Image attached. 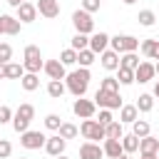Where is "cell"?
<instances>
[{"mask_svg": "<svg viewBox=\"0 0 159 159\" xmlns=\"http://www.w3.org/2000/svg\"><path fill=\"white\" fill-rule=\"evenodd\" d=\"M102 152H104V157H109V159H117V157H122V154H124V149H122V142H119V139H104Z\"/></svg>", "mask_w": 159, "mask_h": 159, "instance_id": "21", "label": "cell"}, {"mask_svg": "<svg viewBox=\"0 0 159 159\" xmlns=\"http://www.w3.org/2000/svg\"><path fill=\"white\" fill-rule=\"evenodd\" d=\"M94 104L99 109H119L124 102L119 97V92H104V89H97L94 92Z\"/></svg>", "mask_w": 159, "mask_h": 159, "instance_id": "6", "label": "cell"}, {"mask_svg": "<svg viewBox=\"0 0 159 159\" xmlns=\"http://www.w3.org/2000/svg\"><path fill=\"white\" fill-rule=\"evenodd\" d=\"M60 124H62V117H60V114H55V112H52V114H47V117H45V127H47L50 132H57V129H60Z\"/></svg>", "mask_w": 159, "mask_h": 159, "instance_id": "38", "label": "cell"}, {"mask_svg": "<svg viewBox=\"0 0 159 159\" xmlns=\"http://www.w3.org/2000/svg\"><path fill=\"white\" fill-rule=\"evenodd\" d=\"M99 7H102V0H82V10H84V12H89V15H92V12H97Z\"/></svg>", "mask_w": 159, "mask_h": 159, "instance_id": "40", "label": "cell"}, {"mask_svg": "<svg viewBox=\"0 0 159 159\" xmlns=\"http://www.w3.org/2000/svg\"><path fill=\"white\" fill-rule=\"evenodd\" d=\"M42 72H45L50 80H60V82H65V77H67V67H65L60 60H45Z\"/></svg>", "mask_w": 159, "mask_h": 159, "instance_id": "10", "label": "cell"}, {"mask_svg": "<svg viewBox=\"0 0 159 159\" xmlns=\"http://www.w3.org/2000/svg\"><path fill=\"white\" fill-rule=\"evenodd\" d=\"M154 72H157V75H159V62H157V65H154Z\"/></svg>", "mask_w": 159, "mask_h": 159, "instance_id": "50", "label": "cell"}, {"mask_svg": "<svg viewBox=\"0 0 159 159\" xmlns=\"http://www.w3.org/2000/svg\"><path fill=\"white\" fill-rule=\"evenodd\" d=\"M20 87H22L25 92H35V89L40 87V75L25 72V75H22V80H20Z\"/></svg>", "mask_w": 159, "mask_h": 159, "instance_id": "24", "label": "cell"}, {"mask_svg": "<svg viewBox=\"0 0 159 159\" xmlns=\"http://www.w3.org/2000/svg\"><path fill=\"white\" fill-rule=\"evenodd\" d=\"M119 142H122L124 154H134V152H139V137H134V134H124Z\"/></svg>", "mask_w": 159, "mask_h": 159, "instance_id": "27", "label": "cell"}, {"mask_svg": "<svg viewBox=\"0 0 159 159\" xmlns=\"http://www.w3.org/2000/svg\"><path fill=\"white\" fill-rule=\"evenodd\" d=\"M80 134H82L87 142H97V144H99V139H104V127H102L97 119H82Z\"/></svg>", "mask_w": 159, "mask_h": 159, "instance_id": "7", "label": "cell"}, {"mask_svg": "<svg viewBox=\"0 0 159 159\" xmlns=\"http://www.w3.org/2000/svg\"><path fill=\"white\" fill-rule=\"evenodd\" d=\"M22 2H30V0H22Z\"/></svg>", "mask_w": 159, "mask_h": 159, "instance_id": "54", "label": "cell"}, {"mask_svg": "<svg viewBox=\"0 0 159 159\" xmlns=\"http://www.w3.org/2000/svg\"><path fill=\"white\" fill-rule=\"evenodd\" d=\"M104 152L97 142H82L80 144V159H102Z\"/></svg>", "mask_w": 159, "mask_h": 159, "instance_id": "16", "label": "cell"}, {"mask_svg": "<svg viewBox=\"0 0 159 159\" xmlns=\"http://www.w3.org/2000/svg\"><path fill=\"white\" fill-rule=\"evenodd\" d=\"M89 80H92L89 70H87V67H77V70L67 72V77H65V87H67L70 94H75V97H84V94H87V87H89Z\"/></svg>", "mask_w": 159, "mask_h": 159, "instance_id": "1", "label": "cell"}, {"mask_svg": "<svg viewBox=\"0 0 159 159\" xmlns=\"http://www.w3.org/2000/svg\"><path fill=\"white\" fill-rule=\"evenodd\" d=\"M99 62H102V67H104L107 72H117V70H119V55H117L114 50H104V52L99 55Z\"/></svg>", "mask_w": 159, "mask_h": 159, "instance_id": "18", "label": "cell"}, {"mask_svg": "<svg viewBox=\"0 0 159 159\" xmlns=\"http://www.w3.org/2000/svg\"><path fill=\"white\" fill-rule=\"evenodd\" d=\"M89 50L99 57L104 50H109V35L107 32H92L89 35Z\"/></svg>", "mask_w": 159, "mask_h": 159, "instance_id": "15", "label": "cell"}, {"mask_svg": "<svg viewBox=\"0 0 159 159\" xmlns=\"http://www.w3.org/2000/svg\"><path fill=\"white\" fill-rule=\"evenodd\" d=\"M72 112H75V117H80V119H94V114H97V104H94V99L77 97V99L72 102Z\"/></svg>", "mask_w": 159, "mask_h": 159, "instance_id": "8", "label": "cell"}, {"mask_svg": "<svg viewBox=\"0 0 159 159\" xmlns=\"http://www.w3.org/2000/svg\"><path fill=\"white\" fill-rule=\"evenodd\" d=\"M42 65H45V60H42L40 47L37 45H25V50H22V67H25V72L40 75Z\"/></svg>", "mask_w": 159, "mask_h": 159, "instance_id": "3", "label": "cell"}, {"mask_svg": "<svg viewBox=\"0 0 159 159\" xmlns=\"http://www.w3.org/2000/svg\"><path fill=\"white\" fill-rule=\"evenodd\" d=\"M0 35H5V32H2V22H0Z\"/></svg>", "mask_w": 159, "mask_h": 159, "instance_id": "52", "label": "cell"}, {"mask_svg": "<svg viewBox=\"0 0 159 159\" xmlns=\"http://www.w3.org/2000/svg\"><path fill=\"white\" fill-rule=\"evenodd\" d=\"M0 22H2V32H5V35H20L22 22H20L15 15H0Z\"/></svg>", "mask_w": 159, "mask_h": 159, "instance_id": "19", "label": "cell"}, {"mask_svg": "<svg viewBox=\"0 0 159 159\" xmlns=\"http://www.w3.org/2000/svg\"><path fill=\"white\" fill-rule=\"evenodd\" d=\"M12 154V144L7 139H0V159H7Z\"/></svg>", "mask_w": 159, "mask_h": 159, "instance_id": "43", "label": "cell"}, {"mask_svg": "<svg viewBox=\"0 0 159 159\" xmlns=\"http://www.w3.org/2000/svg\"><path fill=\"white\" fill-rule=\"evenodd\" d=\"M45 139H47V137H45L40 129H27V132H22V134H20V144H22L25 149H30V152H32V149L45 147Z\"/></svg>", "mask_w": 159, "mask_h": 159, "instance_id": "9", "label": "cell"}, {"mask_svg": "<svg viewBox=\"0 0 159 159\" xmlns=\"http://www.w3.org/2000/svg\"><path fill=\"white\" fill-rule=\"evenodd\" d=\"M70 47H72L75 52H80V50H87V47H89V37H87V35H80V32H75V37L70 40Z\"/></svg>", "mask_w": 159, "mask_h": 159, "instance_id": "34", "label": "cell"}, {"mask_svg": "<svg viewBox=\"0 0 159 159\" xmlns=\"http://www.w3.org/2000/svg\"><path fill=\"white\" fill-rule=\"evenodd\" d=\"M65 147H67V139H62L60 134H52V137L45 139V152H47L52 159L60 157V154H65Z\"/></svg>", "mask_w": 159, "mask_h": 159, "instance_id": "13", "label": "cell"}, {"mask_svg": "<svg viewBox=\"0 0 159 159\" xmlns=\"http://www.w3.org/2000/svg\"><path fill=\"white\" fill-rule=\"evenodd\" d=\"M65 92H67L65 82H60V80H50V82H47V94H50L52 99H60Z\"/></svg>", "mask_w": 159, "mask_h": 159, "instance_id": "28", "label": "cell"}, {"mask_svg": "<svg viewBox=\"0 0 159 159\" xmlns=\"http://www.w3.org/2000/svg\"><path fill=\"white\" fill-rule=\"evenodd\" d=\"M152 97H157V99H159V80L154 82V92H152Z\"/></svg>", "mask_w": 159, "mask_h": 159, "instance_id": "44", "label": "cell"}, {"mask_svg": "<svg viewBox=\"0 0 159 159\" xmlns=\"http://www.w3.org/2000/svg\"><path fill=\"white\" fill-rule=\"evenodd\" d=\"M137 20H139V25L142 27H152L154 22H157V15H154V10H139V15H137Z\"/></svg>", "mask_w": 159, "mask_h": 159, "instance_id": "33", "label": "cell"}, {"mask_svg": "<svg viewBox=\"0 0 159 159\" xmlns=\"http://www.w3.org/2000/svg\"><path fill=\"white\" fill-rule=\"evenodd\" d=\"M22 75H25L22 62H7L5 65V80H22Z\"/></svg>", "mask_w": 159, "mask_h": 159, "instance_id": "23", "label": "cell"}, {"mask_svg": "<svg viewBox=\"0 0 159 159\" xmlns=\"http://www.w3.org/2000/svg\"><path fill=\"white\" fill-rule=\"evenodd\" d=\"M72 25H75V30H77L80 35H87V37H89V35L94 32V20H92V15L84 12L82 7L72 12Z\"/></svg>", "mask_w": 159, "mask_h": 159, "instance_id": "5", "label": "cell"}, {"mask_svg": "<svg viewBox=\"0 0 159 159\" xmlns=\"http://www.w3.org/2000/svg\"><path fill=\"white\" fill-rule=\"evenodd\" d=\"M0 62H2V65L12 62V47H10L7 42H0Z\"/></svg>", "mask_w": 159, "mask_h": 159, "instance_id": "39", "label": "cell"}, {"mask_svg": "<svg viewBox=\"0 0 159 159\" xmlns=\"http://www.w3.org/2000/svg\"><path fill=\"white\" fill-rule=\"evenodd\" d=\"M35 7H37V15H42L47 20H55L60 15V2L57 0H37Z\"/></svg>", "mask_w": 159, "mask_h": 159, "instance_id": "14", "label": "cell"}, {"mask_svg": "<svg viewBox=\"0 0 159 159\" xmlns=\"http://www.w3.org/2000/svg\"><path fill=\"white\" fill-rule=\"evenodd\" d=\"M134 107H137L139 112H144V114H147V112H152V109H154V97H152L149 92H144V94H139V97H137V104H134Z\"/></svg>", "mask_w": 159, "mask_h": 159, "instance_id": "29", "label": "cell"}, {"mask_svg": "<svg viewBox=\"0 0 159 159\" xmlns=\"http://www.w3.org/2000/svg\"><path fill=\"white\" fill-rule=\"evenodd\" d=\"M159 152V139L157 137H142L139 139V154H157Z\"/></svg>", "mask_w": 159, "mask_h": 159, "instance_id": "22", "label": "cell"}, {"mask_svg": "<svg viewBox=\"0 0 159 159\" xmlns=\"http://www.w3.org/2000/svg\"><path fill=\"white\" fill-rule=\"evenodd\" d=\"M20 159H27V157H20Z\"/></svg>", "mask_w": 159, "mask_h": 159, "instance_id": "55", "label": "cell"}, {"mask_svg": "<svg viewBox=\"0 0 159 159\" xmlns=\"http://www.w3.org/2000/svg\"><path fill=\"white\" fill-rule=\"evenodd\" d=\"M0 80H5V65L0 62Z\"/></svg>", "mask_w": 159, "mask_h": 159, "instance_id": "47", "label": "cell"}, {"mask_svg": "<svg viewBox=\"0 0 159 159\" xmlns=\"http://www.w3.org/2000/svg\"><path fill=\"white\" fill-rule=\"evenodd\" d=\"M139 159H157V154H142Z\"/></svg>", "mask_w": 159, "mask_h": 159, "instance_id": "45", "label": "cell"}, {"mask_svg": "<svg viewBox=\"0 0 159 159\" xmlns=\"http://www.w3.org/2000/svg\"><path fill=\"white\" fill-rule=\"evenodd\" d=\"M12 112H15V109H10L7 104H0V124L12 122Z\"/></svg>", "mask_w": 159, "mask_h": 159, "instance_id": "41", "label": "cell"}, {"mask_svg": "<svg viewBox=\"0 0 159 159\" xmlns=\"http://www.w3.org/2000/svg\"><path fill=\"white\" fill-rule=\"evenodd\" d=\"M92 62H97V55H94L89 47L77 52V65H80V67H87V70H89V65H92Z\"/></svg>", "mask_w": 159, "mask_h": 159, "instance_id": "31", "label": "cell"}, {"mask_svg": "<svg viewBox=\"0 0 159 159\" xmlns=\"http://www.w3.org/2000/svg\"><path fill=\"white\" fill-rule=\"evenodd\" d=\"M157 159H159V152H157Z\"/></svg>", "mask_w": 159, "mask_h": 159, "instance_id": "53", "label": "cell"}, {"mask_svg": "<svg viewBox=\"0 0 159 159\" xmlns=\"http://www.w3.org/2000/svg\"><path fill=\"white\" fill-rule=\"evenodd\" d=\"M117 82H119L122 87L134 84V70H124V67H119V70H117Z\"/></svg>", "mask_w": 159, "mask_h": 159, "instance_id": "35", "label": "cell"}, {"mask_svg": "<svg viewBox=\"0 0 159 159\" xmlns=\"http://www.w3.org/2000/svg\"><path fill=\"white\" fill-rule=\"evenodd\" d=\"M117 159H132V154H122V157H117Z\"/></svg>", "mask_w": 159, "mask_h": 159, "instance_id": "48", "label": "cell"}, {"mask_svg": "<svg viewBox=\"0 0 159 159\" xmlns=\"http://www.w3.org/2000/svg\"><path fill=\"white\" fill-rule=\"evenodd\" d=\"M157 77V72H154V62H139L137 65V70H134V82H139V84H147V82H152Z\"/></svg>", "mask_w": 159, "mask_h": 159, "instance_id": "12", "label": "cell"}, {"mask_svg": "<svg viewBox=\"0 0 159 159\" xmlns=\"http://www.w3.org/2000/svg\"><path fill=\"white\" fill-rule=\"evenodd\" d=\"M139 62H142V60H139L137 52H124V55H119V67H124V70H137Z\"/></svg>", "mask_w": 159, "mask_h": 159, "instance_id": "25", "label": "cell"}, {"mask_svg": "<svg viewBox=\"0 0 159 159\" xmlns=\"http://www.w3.org/2000/svg\"><path fill=\"white\" fill-rule=\"evenodd\" d=\"M99 89H104V92H119V82H117V77H112V75L102 77V82H99Z\"/></svg>", "mask_w": 159, "mask_h": 159, "instance_id": "37", "label": "cell"}, {"mask_svg": "<svg viewBox=\"0 0 159 159\" xmlns=\"http://www.w3.org/2000/svg\"><path fill=\"white\" fill-rule=\"evenodd\" d=\"M57 134H60L62 139H75V137L80 134V127H77V124H72V122H62V124H60V129H57Z\"/></svg>", "mask_w": 159, "mask_h": 159, "instance_id": "30", "label": "cell"}, {"mask_svg": "<svg viewBox=\"0 0 159 159\" xmlns=\"http://www.w3.org/2000/svg\"><path fill=\"white\" fill-rule=\"evenodd\" d=\"M55 159H70V157H65V154H60V157H55Z\"/></svg>", "mask_w": 159, "mask_h": 159, "instance_id": "51", "label": "cell"}, {"mask_svg": "<svg viewBox=\"0 0 159 159\" xmlns=\"http://www.w3.org/2000/svg\"><path fill=\"white\" fill-rule=\"evenodd\" d=\"M20 2H22V0H7V5H12V7H17Z\"/></svg>", "mask_w": 159, "mask_h": 159, "instance_id": "46", "label": "cell"}, {"mask_svg": "<svg viewBox=\"0 0 159 159\" xmlns=\"http://www.w3.org/2000/svg\"><path fill=\"white\" fill-rule=\"evenodd\" d=\"M124 137V129H122V122H109L104 127V139H122Z\"/></svg>", "mask_w": 159, "mask_h": 159, "instance_id": "26", "label": "cell"}, {"mask_svg": "<svg viewBox=\"0 0 159 159\" xmlns=\"http://www.w3.org/2000/svg\"><path fill=\"white\" fill-rule=\"evenodd\" d=\"M102 127H107L109 122H114V117H112V109H99V119H97Z\"/></svg>", "mask_w": 159, "mask_h": 159, "instance_id": "42", "label": "cell"}, {"mask_svg": "<svg viewBox=\"0 0 159 159\" xmlns=\"http://www.w3.org/2000/svg\"><path fill=\"white\" fill-rule=\"evenodd\" d=\"M132 134L134 137H149L152 134V129H149V122H144V119H137V122H132Z\"/></svg>", "mask_w": 159, "mask_h": 159, "instance_id": "32", "label": "cell"}, {"mask_svg": "<svg viewBox=\"0 0 159 159\" xmlns=\"http://www.w3.org/2000/svg\"><path fill=\"white\" fill-rule=\"evenodd\" d=\"M109 50H114L117 55L137 52L139 50V40L134 35H114V37H109Z\"/></svg>", "mask_w": 159, "mask_h": 159, "instance_id": "4", "label": "cell"}, {"mask_svg": "<svg viewBox=\"0 0 159 159\" xmlns=\"http://www.w3.org/2000/svg\"><path fill=\"white\" fill-rule=\"evenodd\" d=\"M60 62H62L65 67H72V65H77V52H75L72 47L62 50V52H60Z\"/></svg>", "mask_w": 159, "mask_h": 159, "instance_id": "36", "label": "cell"}, {"mask_svg": "<svg viewBox=\"0 0 159 159\" xmlns=\"http://www.w3.org/2000/svg\"><path fill=\"white\" fill-rule=\"evenodd\" d=\"M137 119H139V109H137L134 104H122V107H119V119H117V122L132 124V122H137Z\"/></svg>", "mask_w": 159, "mask_h": 159, "instance_id": "20", "label": "cell"}, {"mask_svg": "<svg viewBox=\"0 0 159 159\" xmlns=\"http://www.w3.org/2000/svg\"><path fill=\"white\" fill-rule=\"evenodd\" d=\"M35 119V107L30 104V102H22L15 112H12V129L17 132V134H22V132H27L30 129V122Z\"/></svg>", "mask_w": 159, "mask_h": 159, "instance_id": "2", "label": "cell"}, {"mask_svg": "<svg viewBox=\"0 0 159 159\" xmlns=\"http://www.w3.org/2000/svg\"><path fill=\"white\" fill-rule=\"evenodd\" d=\"M15 17H17L22 25L35 22V20H37V7H35V2H20V5L15 7Z\"/></svg>", "mask_w": 159, "mask_h": 159, "instance_id": "11", "label": "cell"}, {"mask_svg": "<svg viewBox=\"0 0 159 159\" xmlns=\"http://www.w3.org/2000/svg\"><path fill=\"white\" fill-rule=\"evenodd\" d=\"M139 50H142L144 57L159 62V37H147V40H142V42H139Z\"/></svg>", "mask_w": 159, "mask_h": 159, "instance_id": "17", "label": "cell"}, {"mask_svg": "<svg viewBox=\"0 0 159 159\" xmlns=\"http://www.w3.org/2000/svg\"><path fill=\"white\" fill-rule=\"evenodd\" d=\"M122 2H124V5H134L137 0H122Z\"/></svg>", "mask_w": 159, "mask_h": 159, "instance_id": "49", "label": "cell"}]
</instances>
